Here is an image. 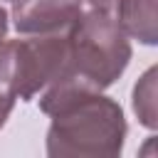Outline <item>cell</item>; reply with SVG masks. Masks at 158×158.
Wrapping results in <instances>:
<instances>
[{
  "label": "cell",
  "mask_w": 158,
  "mask_h": 158,
  "mask_svg": "<svg viewBox=\"0 0 158 158\" xmlns=\"http://www.w3.org/2000/svg\"><path fill=\"white\" fill-rule=\"evenodd\" d=\"M156 2L158 0H116L114 20L128 40H138L146 47H153L158 42Z\"/></svg>",
  "instance_id": "5"
},
{
  "label": "cell",
  "mask_w": 158,
  "mask_h": 158,
  "mask_svg": "<svg viewBox=\"0 0 158 158\" xmlns=\"http://www.w3.org/2000/svg\"><path fill=\"white\" fill-rule=\"evenodd\" d=\"M126 118L111 96L89 94L52 114L47 128L49 158H116L123 151Z\"/></svg>",
  "instance_id": "2"
},
{
  "label": "cell",
  "mask_w": 158,
  "mask_h": 158,
  "mask_svg": "<svg viewBox=\"0 0 158 158\" xmlns=\"http://www.w3.org/2000/svg\"><path fill=\"white\" fill-rule=\"evenodd\" d=\"M7 27H10V15H7V10L0 5V42L7 37Z\"/></svg>",
  "instance_id": "9"
},
{
  "label": "cell",
  "mask_w": 158,
  "mask_h": 158,
  "mask_svg": "<svg viewBox=\"0 0 158 158\" xmlns=\"http://www.w3.org/2000/svg\"><path fill=\"white\" fill-rule=\"evenodd\" d=\"M0 2H5V0H0Z\"/></svg>",
  "instance_id": "10"
},
{
  "label": "cell",
  "mask_w": 158,
  "mask_h": 158,
  "mask_svg": "<svg viewBox=\"0 0 158 158\" xmlns=\"http://www.w3.org/2000/svg\"><path fill=\"white\" fill-rule=\"evenodd\" d=\"M15 101H17V94H15V86H12L7 54H5V40H2L0 42V128L10 118V114L15 109Z\"/></svg>",
  "instance_id": "7"
},
{
  "label": "cell",
  "mask_w": 158,
  "mask_h": 158,
  "mask_svg": "<svg viewBox=\"0 0 158 158\" xmlns=\"http://www.w3.org/2000/svg\"><path fill=\"white\" fill-rule=\"evenodd\" d=\"M84 12V0H12V27L20 35L67 32Z\"/></svg>",
  "instance_id": "4"
},
{
  "label": "cell",
  "mask_w": 158,
  "mask_h": 158,
  "mask_svg": "<svg viewBox=\"0 0 158 158\" xmlns=\"http://www.w3.org/2000/svg\"><path fill=\"white\" fill-rule=\"evenodd\" d=\"M131 54V42L114 15L89 7L67 32L62 69L40 94V109L52 116L74 99L109 89L126 72Z\"/></svg>",
  "instance_id": "1"
},
{
  "label": "cell",
  "mask_w": 158,
  "mask_h": 158,
  "mask_svg": "<svg viewBox=\"0 0 158 158\" xmlns=\"http://www.w3.org/2000/svg\"><path fill=\"white\" fill-rule=\"evenodd\" d=\"M67 32L25 35V40H10V42L5 40L7 67L17 99L22 101L37 99L59 74L67 52Z\"/></svg>",
  "instance_id": "3"
},
{
  "label": "cell",
  "mask_w": 158,
  "mask_h": 158,
  "mask_svg": "<svg viewBox=\"0 0 158 158\" xmlns=\"http://www.w3.org/2000/svg\"><path fill=\"white\" fill-rule=\"evenodd\" d=\"M156 81H158V69L156 67H148L141 79L136 81L133 86V99H131V106H133V114L138 116V123L156 131L158 128V101H156Z\"/></svg>",
  "instance_id": "6"
},
{
  "label": "cell",
  "mask_w": 158,
  "mask_h": 158,
  "mask_svg": "<svg viewBox=\"0 0 158 158\" xmlns=\"http://www.w3.org/2000/svg\"><path fill=\"white\" fill-rule=\"evenodd\" d=\"M91 10H106V12H111L114 10V5H116V0H84Z\"/></svg>",
  "instance_id": "8"
}]
</instances>
